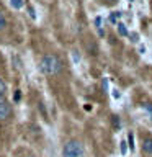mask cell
I'll use <instances>...</instances> for the list:
<instances>
[{
    "label": "cell",
    "instance_id": "obj_1",
    "mask_svg": "<svg viewBox=\"0 0 152 157\" xmlns=\"http://www.w3.org/2000/svg\"><path fill=\"white\" fill-rule=\"evenodd\" d=\"M39 69H41V72L46 74V75H54V74L61 72L62 64H61V61H59L56 56H52V54H48V56H44V57L41 59Z\"/></svg>",
    "mask_w": 152,
    "mask_h": 157
},
{
    "label": "cell",
    "instance_id": "obj_2",
    "mask_svg": "<svg viewBox=\"0 0 152 157\" xmlns=\"http://www.w3.org/2000/svg\"><path fill=\"white\" fill-rule=\"evenodd\" d=\"M62 157H85V147L78 141H69L62 149Z\"/></svg>",
    "mask_w": 152,
    "mask_h": 157
},
{
    "label": "cell",
    "instance_id": "obj_3",
    "mask_svg": "<svg viewBox=\"0 0 152 157\" xmlns=\"http://www.w3.org/2000/svg\"><path fill=\"white\" fill-rule=\"evenodd\" d=\"M8 116H10V105L3 98H0V121L7 120Z\"/></svg>",
    "mask_w": 152,
    "mask_h": 157
},
{
    "label": "cell",
    "instance_id": "obj_4",
    "mask_svg": "<svg viewBox=\"0 0 152 157\" xmlns=\"http://www.w3.org/2000/svg\"><path fill=\"white\" fill-rule=\"evenodd\" d=\"M142 151H144L146 155L152 157V137H146L142 141Z\"/></svg>",
    "mask_w": 152,
    "mask_h": 157
},
{
    "label": "cell",
    "instance_id": "obj_5",
    "mask_svg": "<svg viewBox=\"0 0 152 157\" xmlns=\"http://www.w3.org/2000/svg\"><path fill=\"white\" fill-rule=\"evenodd\" d=\"M120 17H121V12H113V13H110V17H108V21H110L111 25H118Z\"/></svg>",
    "mask_w": 152,
    "mask_h": 157
},
{
    "label": "cell",
    "instance_id": "obj_6",
    "mask_svg": "<svg viewBox=\"0 0 152 157\" xmlns=\"http://www.w3.org/2000/svg\"><path fill=\"white\" fill-rule=\"evenodd\" d=\"M116 26H118V33H120L121 36H127V34H129V33H127V28H126L124 23H118Z\"/></svg>",
    "mask_w": 152,
    "mask_h": 157
},
{
    "label": "cell",
    "instance_id": "obj_7",
    "mask_svg": "<svg viewBox=\"0 0 152 157\" xmlns=\"http://www.w3.org/2000/svg\"><path fill=\"white\" fill-rule=\"evenodd\" d=\"M10 5H12L15 10H20L25 5V2H23V0H10Z\"/></svg>",
    "mask_w": 152,
    "mask_h": 157
},
{
    "label": "cell",
    "instance_id": "obj_8",
    "mask_svg": "<svg viewBox=\"0 0 152 157\" xmlns=\"http://www.w3.org/2000/svg\"><path fill=\"white\" fill-rule=\"evenodd\" d=\"M127 147H129V144H127V142L123 139V141L120 142V151H121V154H123V155H126V154H127Z\"/></svg>",
    "mask_w": 152,
    "mask_h": 157
},
{
    "label": "cell",
    "instance_id": "obj_9",
    "mask_svg": "<svg viewBox=\"0 0 152 157\" xmlns=\"http://www.w3.org/2000/svg\"><path fill=\"white\" fill-rule=\"evenodd\" d=\"M142 108H144V110H146L147 116H149L150 120H152V103H144V105H142Z\"/></svg>",
    "mask_w": 152,
    "mask_h": 157
},
{
    "label": "cell",
    "instance_id": "obj_10",
    "mask_svg": "<svg viewBox=\"0 0 152 157\" xmlns=\"http://www.w3.org/2000/svg\"><path fill=\"white\" fill-rule=\"evenodd\" d=\"M5 93H7V85L3 83V80L0 78V98L5 97Z\"/></svg>",
    "mask_w": 152,
    "mask_h": 157
},
{
    "label": "cell",
    "instance_id": "obj_11",
    "mask_svg": "<svg viewBox=\"0 0 152 157\" xmlns=\"http://www.w3.org/2000/svg\"><path fill=\"white\" fill-rule=\"evenodd\" d=\"M5 26H7V20H5V15L0 12V31L5 29Z\"/></svg>",
    "mask_w": 152,
    "mask_h": 157
},
{
    "label": "cell",
    "instance_id": "obj_12",
    "mask_svg": "<svg viewBox=\"0 0 152 157\" xmlns=\"http://www.w3.org/2000/svg\"><path fill=\"white\" fill-rule=\"evenodd\" d=\"M127 144H129L131 149H134V136H132V132H129V136H127Z\"/></svg>",
    "mask_w": 152,
    "mask_h": 157
},
{
    "label": "cell",
    "instance_id": "obj_13",
    "mask_svg": "<svg viewBox=\"0 0 152 157\" xmlns=\"http://www.w3.org/2000/svg\"><path fill=\"white\" fill-rule=\"evenodd\" d=\"M20 100H21V92L17 90V92H15V95H13V101H15V103H18Z\"/></svg>",
    "mask_w": 152,
    "mask_h": 157
},
{
    "label": "cell",
    "instance_id": "obj_14",
    "mask_svg": "<svg viewBox=\"0 0 152 157\" xmlns=\"http://www.w3.org/2000/svg\"><path fill=\"white\" fill-rule=\"evenodd\" d=\"M111 121H113V126L116 129H120V120H118V116H111Z\"/></svg>",
    "mask_w": 152,
    "mask_h": 157
},
{
    "label": "cell",
    "instance_id": "obj_15",
    "mask_svg": "<svg viewBox=\"0 0 152 157\" xmlns=\"http://www.w3.org/2000/svg\"><path fill=\"white\" fill-rule=\"evenodd\" d=\"M101 23H103L101 17H97V18H95V26H97V29H100V28H101Z\"/></svg>",
    "mask_w": 152,
    "mask_h": 157
},
{
    "label": "cell",
    "instance_id": "obj_16",
    "mask_svg": "<svg viewBox=\"0 0 152 157\" xmlns=\"http://www.w3.org/2000/svg\"><path fill=\"white\" fill-rule=\"evenodd\" d=\"M129 38H131V41H132V43H137V39H139V34H137V33H131V34H129Z\"/></svg>",
    "mask_w": 152,
    "mask_h": 157
},
{
    "label": "cell",
    "instance_id": "obj_17",
    "mask_svg": "<svg viewBox=\"0 0 152 157\" xmlns=\"http://www.w3.org/2000/svg\"><path fill=\"white\" fill-rule=\"evenodd\" d=\"M72 56H74V62L78 64V61H80V56H78V52H77V51H74V52H72Z\"/></svg>",
    "mask_w": 152,
    "mask_h": 157
},
{
    "label": "cell",
    "instance_id": "obj_18",
    "mask_svg": "<svg viewBox=\"0 0 152 157\" xmlns=\"http://www.w3.org/2000/svg\"><path fill=\"white\" fill-rule=\"evenodd\" d=\"M29 17H31L33 20L36 18V13H34V8H33V7H29Z\"/></svg>",
    "mask_w": 152,
    "mask_h": 157
},
{
    "label": "cell",
    "instance_id": "obj_19",
    "mask_svg": "<svg viewBox=\"0 0 152 157\" xmlns=\"http://www.w3.org/2000/svg\"><path fill=\"white\" fill-rule=\"evenodd\" d=\"M103 88L108 90V80H106V78H103Z\"/></svg>",
    "mask_w": 152,
    "mask_h": 157
},
{
    "label": "cell",
    "instance_id": "obj_20",
    "mask_svg": "<svg viewBox=\"0 0 152 157\" xmlns=\"http://www.w3.org/2000/svg\"><path fill=\"white\" fill-rule=\"evenodd\" d=\"M113 95H115L116 98H120V90H113Z\"/></svg>",
    "mask_w": 152,
    "mask_h": 157
},
{
    "label": "cell",
    "instance_id": "obj_21",
    "mask_svg": "<svg viewBox=\"0 0 152 157\" xmlns=\"http://www.w3.org/2000/svg\"><path fill=\"white\" fill-rule=\"evenodd\" d=\"M110 2H116V0H110Z\"/></svg>",
    "mask_w": 152,
    "mask_h": 157
},
{
    "label": "cell",
    "instance_id": "obj_22",
    "mask_svg": "<svg viewBox=\"0 0 152 157\" xmlns=\"http://www.w3.org/2000/svg\"><path fill=\"white\" fill-rule=\"evenodd\" d=\"M129 2H134V0H129Z\"/></svg>",
    "mask_w": 152,
    "mask_h": 157
}]
</instances>
